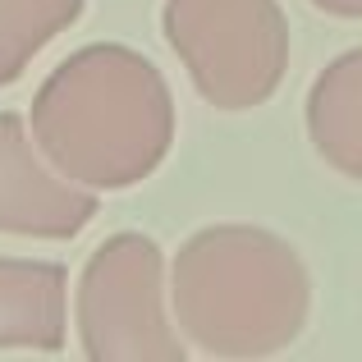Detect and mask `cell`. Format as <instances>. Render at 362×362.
Listing matches in <instances>:
<instances>
[{"label": "cell", "instance_id": "6da1fadb", "mask_svg": "<svg viewBox=\"0 0 362 362\" xmlns=\"http://www.w3.org/2000/svg\"><path fill=\"white\" fill-rule=\"evenodd\" d=\"M28 124L60 179L88 193H124L156 175L175 147V97L142 51L92 42L42 78Z\"/></svg>", "mask_w": 362, "mask_h": 362}, {"label": "cell", "instance_id": "7a4b0ae2", "mask_svg": "<svg viewBox=\"0 0 362 362\" xmlns=\"http://www.w3.org/2000/svg\"><path fill=\"white\" fill-rule=\"evenodd\" d=\"M170 308L179 339L206 358H271L312 317V275L298 247L262 225H206L175 252Z\"/></svg>", "mask_w": 362, "mask_h": 362}, {"label": "cell", "instance_id": "3957f363", "mask_svg": "<svg viewBox=\"0 0 362 362\" xmlns=\"http://www.w3.org/2000/svg\"><path fill=\"white\" fill-rule=\"evenodd\" d=\"M160 33L216 110H252L289 69V18L280 0H165Z\"/></svg>", "mask_w": 362, "mask_h": 362}, {"label": "cell", "instance_id": "277c9868", "mask_svg": "<svg viewBox=\"0 0 362 362\" xmlns=\"http://www.w3.org/2000/svg\"><path fill=\"white\" fill-rule=\"evenodd\" d=\"M74 326L88 362H184L165 317V252L151 234L119 230L97 243L74 289Z\"/></svg>", "mask_w": 362, "mask_h": 362}, {"label": "cell", "instance_id": "5b68a950", "mask_svg": "<svg viewBox=\"0 0 362 362\" xmlns=\"http://www.w3.org/2000/svg\"><path fill=\"white\" fill-rule=\"evenodd\" d=\"M97 216V193L60 179L14 110H0V234L64 243Z\"/></svg>", "mask_w": 362, "mask_h": 362}, {"label": "cell", "instance_id": "8992f818", "mask_svg": "<svg viewBox=\"0 0 362 362\" xmlns=\"http://www.w3.org/2000/svg\"><path fill=\"white\" fill-rule=\"evenodd\" d=\"M69 339V271L37 257H0V354H60Z\"/></svg>", "mask_w": 362, "mask_h": 362}, {"label": "cell", "instance_id": "52a82bcc", "mask_svg": "<svg viewBox=\"0 0 362 362\" xmlns=\"http://www.w3.org/2000/svg\"><path fill=\"white\" fill-rule=\"evenodd\" d=\"M312 151L339 179H362V51H344L317 74L308 92Z\"/></svg>", "mask_w": 362, "mask_h": 362}, {"label": "cell", "instance_id": "ba28073f", "mask_svg": "<svg viewBox=\"0 0 362 362\" xmlns=\"http://www.w3.org/2000/svg\"><path fill=\"white\" fill-rule=\"evenodd\" d=\"M88 0H0V88L23 78V69L83 18Z\"/></svg>", "mask_w": 362, "mask_h": 362}, {"label": "cell", "instance_id": "9c48e42d", "mask_svg": "<svg viewBox=\"0 0 362 362\" xmlns=\"http://www.w3.org/2000/svg\"><path fill=\"white\" fill-rule=\"evenodd\" d=\"M312 5H317L321 14H330V18H344V23L362 18V0H312Z\"/></svg>", "mask_w": 362, "mask_h": 362}]
</instances>
